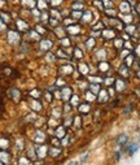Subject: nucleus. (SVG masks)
I'll return each instance as SVG.
<instances>
[{"mask_svg":"<svg viewBox=\"0 0 140 165\" xmlns=\"http://www.w3.org/2000/svg\"><path fill=\"white\" fill-rule=\"evenodd\" d=\"M20 40V34L17 31H8V42L10 44H16Z\"/></svg>","mask_w":140,"mask_h":165,"instance_id":"1","label":"nucleus"},{"mask_svg":"<svg viewBox=\"0 0 140 165\" xmlns=\"http://www.w3.org/2000/svg\"><path fill=\"white\" fill-rule=\"evenodd\" d=\"M0 161L8 163L9 161V154H7V152H0Z\"/></svg>","mask_w":140,"mask_h":165,"instance_id":"6","label":"nucleus"},{"mask_svg":"<svg viewBox=\"0 0 140 165\" xmlns=\"http://www.w3.org/2000/svg\"><path fill=\"white\" fill-rule=\"evenodd\" d=\"M51 47H52V42H51V40H42L40 42V49L48 51Z\"/></svg>","mask_w":140,"mask_h":165,"instance_id":"3","label":"nucleus"},{"mask_svg":"<svg viewBox=\"0 0 140 165\" xmlns=\"http://www.w3.org/2000/svg\"><path fill=\"white\" fill-rule=\"evenodd\" d=\"M79 30H80V29H79L78 25H73V26L69 27V31H72V34H78Z\"/></svg>","mask_w":140,"mask_h":165,"instance_id":"13","label":"nucleus"},{"mask_svg":"<svg viewBox=\"0 0 140 165\" xmlns=\"http://www.w3.org/2000/svg\"><path fill=\"white\" fill-rule=\"evenodd\" d=\"M75 53H77V57L79 56V57H82V51L78 49V48H75Z\"/></svg>","mask_w":140,"mask_h":165,"instance_id":"24","label":"nucleus"},{"mask_svg":"<svg viewBox=\"0 0 140 165\" xmlns=\"http://www.w3.org/2000/svg\"><path fill=\"white\" fill-rule=\"evenodd\" d=\"M8 146H9L8 139H5V138H0V148L7 150V148H8Z\"/></svg>","mask_w":140,"mask_h":165,"instance_id":"4","label":"nucleus"},{"mask_svg":"<svg viewBox=\"0 0 140 165\" xmlns=\"http://www.w3.org/2000/svg\"><path fill=\"white\" fill-rule=\"evenodd\" d=\"M22 163H30L29 160H22V159H21V160H20V164H22Z\"/></svg>","mask_w":140,"mask_h":165,"instance_id":"26","label":"nucleus"},{"mask_svg":"<svg viewBox=\"0 0 140 165\" xmlns=\"http://www.w3.org/2000/svg\"><path fill=\"white\" fill-rule=\"evenodd\" d=\"M126 142H127V135H126V134L119 135V138L117 139V143H118V144H125Z\"/></svg>","mask_w":140,"mask_h":165,"instance_id":"12","label":"nucleus"},{"mask_svg":"<svg viewBox=\"0 0 140 165\" xmlns=\"http://www.w3.org/2000/svg\"><path fill=\"white\" fill-rule=\"evenodd\" d=\"M43 2H44V0H39V2H38V5H39L40 8H46V7H47V4H46V3H43Z\"/></svg>","mask_w":140,"mask_h":165,"instance_id":"20","label":"nucleus"},{"mask_svg":"<svg viewBox=\"0 0 140 165\" xmlns=\"http://www.w3.org/2000/svg\"><path fill=\"white\" fill-rule=\"evenodd\" d=\"M56 134H57V135H60L59 138H62L61 135H64V129H62V128H60V129H57V131H56Z\"/></svg>","mask_w":140,"mask_h":165,"instance_id":"19","label":"nucleus"},{"mask_svg":"<svg viewBox=\"0 0 140 165\" xmlns=\"http://www.w3.org/2000/svg\"><path fill=\"white\" fill-rule=\"evenodd\" d=\"M10 94H12V98H14L16 101H17V100H20V91H18L17 88H13V90L10 91Z\"/></svg>","mask_w":140,"mask_h":165,"instance_id":"8","label":"nucleus"},{"mask_svg":"<svg viewBox=\"0 0 140 165\" xmlns=\"http://www.w3.org/2000/svg\"><path fill=\"white\" fill-rule=\"evenodd\" d=\"M138 148H139V147H138V144H135V143H134V144H131V146H130V148H129V152H130V154L132 155V154H134V152H135V151H138Z\"/></svg>","mask_w":140,"mask_h":165,"instance_id":"15","label":"nucleus"},{"mask_svg":"<svg viewBox=\"0 0 140 165\" xmlns=\"http://www.w3.org/2000/svg\"><path fill=\"white\" fill-rule=\"evenodd\" d=\"M52 2V5H60L62 3V0H51Z\"/></svg>","mask_w":140,"mask_h":165,"instance_id":"21","label":"nucleus"},{"mask_svg":"<svg viewBox=\"0 0 140 165\" xmlns=\"http://www.w3.org/2000/svg\"><path fill=\"white\" fill-rule=\"evenodd\" d=\"M44 139H46V137H44V134H43V133L39 130V131L36 133V138H35V141H36V142H44Z\"/></svg>","mask_w":140,"mask_h":165,"instance_id":"9","label":"nucleus"},{"mask_svg":"<svg viewBox=\"0 0 140 165\" xmlns=\"http://www.w3.org/2000/svg\"><path fill=\"white\" fill-rule=\"evenodd\" d=\"M62 46H70V40L69 39H62Z\"/></svg>","mask_w":140,"mask_h":165,"instance_id":"23","label":"nucleus"},{"mask_svg":"<svg viewBox=\"0 0 140 165\" xmlns=\"http://www.w3.org/2000/svg\"><path fill=\"white\" fill-rule=\"evenodd\" d=\"M48 154V148L46 146H39V147H36V155L39 159H44Z\"/></svg>","mask_w":140,"mask_h":165,"instance_id":"2","label":"nucleus"},{"mask_svg":"<svg viewBox=\"0 0 140 165\" xmlns=\"http://www.w3.org/2000/svg\"><path fill=\"white\" fill-rule=\"evenodd\" d=\"M59 53H64V52H62V51H59ZM60 56H62V57H68L66 55H60Z\"/></svg>","mask_w":140,"mask_h":165,"instance_id":"27","label":"nucleus"},{"mask_svg":"<svg viewBox=\"0 0 140 165\" xmlns=\"http://www.w3.org/2000/svg\"><path fill=\"white\" fill-rule=\"evenodd\" d=\"M64 70L68 72V73L70 74V73L73 72V68H72V66H64V68H61V72H64Z\"/></svg>","mask_w":140,"mask_h":165,"instance_id":"18","label":"nucleus"},{"mask_svg":"<svg viewBox=\"0 0 140 165\" xmlns=\"http://www.w3.org/2000/svg\"><path fill=\"white\" fill-rule=\"evenodd\" d=\"M34 108V109H36V111H40L42 109V105H40V103L39 101H33V105H31Z\"/></svg>","mask_w":140,"mask_h":165,"instance_id":"16","label":"nucleus"},{"mask_svg":"<svg viewBox=\"0 0 140 165\" xmlns=\"http://www.w3.org/2000/svg\"><path fill=\"white\" fill-rule=\"evenodd\" d=\"M31 96H34V98H39V91H31Z\"/></svg>","mask_w":140,"mask_h":165,"instance_id":"22","label":"nucleus"},{"mask_svg":"<svg viewBox=\"0 0 140 165\" xmlns=\"http://www.w3.org/2000/svg\"><path fill=\"white\" fill-rule=\"evenodd\" d=\"M17 25H18V27H20V30H25V31H26V30L29 29L27 23H25V22L21 21V20H18V21H17Z\"/></svg>","mask_w":140,"mask_h":165,"instance_id":"7","label":"nucleus"},{"mask_svg":"<svg viewBox=\"0 0 140 165\" xmlns=\"http://www.w3.org/2000/svg\"><path fill=\"white\" fill-rule=\"evenodd\" d=\"M79 2H83V0H79Z\"/></svg>","mask_w":140,"mask_h":165,"instance_id":"28","label":"nucleus"},{"mask_svg":"<svg viewBox=\"0 0 140 165\" xmlns=\"http://www.w3.org/2000/svg\"><path fill=\"white\" fill-rule=\"evenodd\" d=\"M36 31H38V33H39V34H46V29H44V27H42L40 26V25H36Z\"/></svg>","mask_w":140,"mask_h":165,"instance_id":"17","label":"nucleus"},{"mask_svg":"<svg viewBox=\"0 0 140 165\" xmlns=\"http://www.w3.org/2000/svg\"><path fill=\"white\" fill-rule=\"evenodd\" d=\"M139 75H140V73H139Z\"/></svg>","mask_w":140,"mask_h":165,"instance_id":"29","label":"nucleus"},{"mask_svg":"<svg viewBox=\"0 0 140 165\" xmlns=\"http://www.w3.org/2000/svg\"><path fill=\"white\" fill-rule=\"evenodd\" d=\"M79 112H80V113H87V112H90V105H87V104L79 105Z\"/></svg>","mask_w":140,"mask_h":165,"instance_id":"11","label":"nucleus"},{"mask_svg":"<svg viewBox=\"0 0 140 165\" xmlns=\"http://www.w3.org/2000/svg\"><path fill=\"white\" fill-rule=\"evenodd\" d=\"M60 148H49L48 150V154L51 155V156H52V157H56V156H59L60 155Z\"/></svg>","mask_w":140,"mask_h":165,"instance_id":"5","label":"nucleus"},{"mask_svg":"<svg viewBox=\"0 0 140 165\" xmlns=\"http://www.w3.org/2000/svg\"><path fill=\"white\" fill-rule=\"evenodd\" d=\"M62 94H64V99H66V100H68V99L70 98V94H72V91H70V88H68V87H66L65 90L62 91Z\"/></svg>","mask_w":140,"mask_h":165,"instance_id":"14","label":"nucleus"},{"mask_svg":"<svg viewBox=\"0 0 140 165\" xmlns=\"http://www.w3.org/2000/svg\"><path fill=\"white\" fill-rule=\"evenodd\" d=\"M5 27V23H3L2 21H0V30H2V29H4Z\"/></svg>","mask_w":140,"mask_h":165,"instance_id":"25","label":"nucleus"},{"mask_svg":"<svg viewBox=\"0 0 140 165\" xmlns=\"http://www.w3.org/2000/svg\"><path fill=\"white\" fill-rule=\"evenodd\" d=\"M91 18H92V16H91V13H90V12H86V13H84V16H83V18H82V21H83V22H86V23H88V22L91 21Z\"/></svg>","mask_w":140,"mask_h":165,"instance_id":"10","label":"nucleus"}]
</instances>
